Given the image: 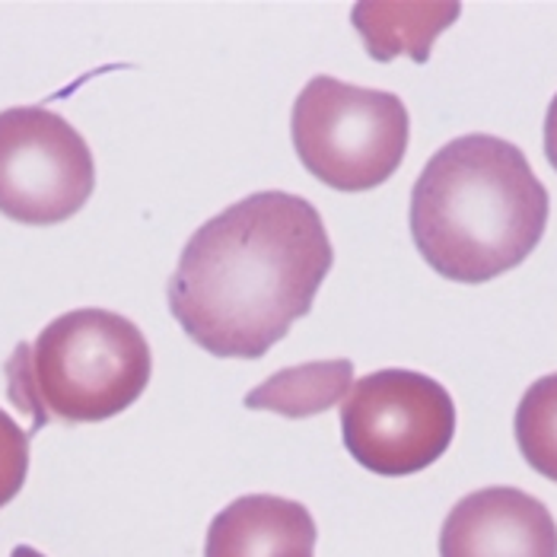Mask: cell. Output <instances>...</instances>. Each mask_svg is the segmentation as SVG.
Here are the masks:
<instances>
[{
    "instance_id": "9",
    "label": "cell",
    "mask_w": 557,
    "mask_h": 557,
    "mask_svg": "<svg viewBox=\"0 0 557 557\" xmlns=\"http://www.w3.org/2000/svg\"><path fill=\"white\" fill-rule=\"evenodd\" d=\"M462 13V3H354L350 20L373 61L408 54L428 64L430 48Z\"/></svg>"
},
{
    "instance_id": "1",
    "label": "cell",
    "mask_w": 557,
    "mask_h": 557,
    "mask_svg": "<svg viewBox=\"0 0 557 557\" xmlns=\"http://www.w3.org/2000/svg\"><path fill=\"white\" fill-rule=\"evenodd\" d=\"M332 264L315 205L290 191H256L185 243L170 277V312L208 354L258 360L312 312Z\"/></svg>"
},
{
    "instance_id": "5",
    "label": "cell",
    "mask_w": 557,
    "mask_h": 557,
    "mask_svg": "<svg viewBox=\"0 0 557 557\" xmlns=\"http://www.w3.org/2000/svg\"><path fill=\"white\" fill-rule=\"evenodd\" d=\"M453 395L414 370H376L342 401V436L357 466L383 478L430 469L453 443Z\"/></svg>"
},
{
    "instance_id": "10",
    "label": "cell",
    "mask_w": 557,
    "mask_h": 557,
    "mask_svg": "<svg viewBox=\"0 0 557 557\" xmlns=\"http://www.w3.org/2000/svg\"><path fill=\"white\" fill-rule=\"evenodd\" d=\"M350 383H354L350 360H312V363L287 367L268 376L261 386L246 395V408L274 411V414L300 421V418H312L342 405Z\"/></svg>"
},
{
    "instance_id": "8",
    "label": "cell",
    "mask_w": 557,
    "mask_h": 557,
    "mask_svg": "<svg viewBox=\"0 0 557 557\" xmlns=\"http://www.w3.org/2000/svg\"><path fill=\"white\" fill-rule=\"evenodd\" d=\"M315 519L287 497L246 494L214 516L205 557H315Z\"/></svg>"
},
{
    "instance_id": "13",
    "label": "cell",
    "mask_w": 557,
    "mask_h": 557,
    "mask_svg": "<svg viewBox=\"0 0 557 557\" xmlns=\"http://www.w3.org/2000/svg\"><path fill=\"white\" fill-rule=\"evenodd\" d=\"M545 157L557 172V96L548 106V115H545Z\"/></svg>"
},
{
    "instance_id": "3",
    "label": "cell",
    "mask_w": 557,
    "mask_h": 557,
    "mask_svg": "<svg viewBox=\"0 0 557 557\" xmlns=\"http://www.w3.org/2000/svg\"><path fill=\"white\" fill-rule=\"evenodd\" d=\"M7 392L33 418L96 424L131 408L153 373L144 332L109 309H74L51 319L33 344H16L7 360Z\"/></svg>"
},
{
    "instance_id": "2",
    "label": "cell",
    "mask_w": 557,
    "mask_h": 557,
    "mask_svg": "<svg viewBox=\"0 0 557 557\" xmlns=\"http://www.w3.org/2000/svg\"><path fill=\"white\" fill-rule=\"evenodd\" d=\"M548 188L525 153L494 134L440 147L411 188V236L430 268L484 284L519 268L548 226Z\"/></svg>"
},
{
    "instance_id": "4",
    "label": "cell",
    "mask_w": 557,
    "mask_h": 557,
    "mask_svg": "<svg viewBox=\"0 0 557 557\" xmlns=\"http://www.w3.org/2000/svg\"><path fill=\"white\" fill-rule=\"evenodd\" d=\"M290 134L309 175L335 191H370L401 166L411 119L395 92L319 74L294 102Z\"/></svg>"
},
{
    "instance_id": "14",
    "label": "cell",
    "mask_w": 557,
    "mask_h": 557,
    "mask_svg": "<svg viewBox=\"0 0 557 557\" xmlns=\"http://www.w3.org/2000/svg\"><path fill=\"white\" fill-rule=\"evenodd\" d=\"M10 557H45V555H39V552H36V548H29V545H16Z\"/></svg>"
},
{
    "instance_id": "11",
    "label": "cell",
    "mask_w": 557,
    "mask_h": 557,
    "mask_svg": "<svg viewBox=\"0 0 557 557\" xmlns=\"http://www.w3.org/2000/svg\"><path fill=\"white\" fill-rule=\"evenodd\" d=\"M513 430L525 462L557 484V373L525 388L516 408Z\"/></svg>"
},
{
    "instance_id": "6",
    "label": "cell",
    "mask_w": 557,
    "mask_h": 557,
    "mask_svg": "<svg viewBox=\"0 0 557 557\" xmlns=\"http://www.w3.org/2000/svg\"><path fill=\"white\" fill-rule=\"evenodd\" d=\"M96 163L84 134L45 106L0 112V214L54 226L84 211Z\"/></svg>"
},
{
    "instance_id": "7",
    "label": "cell",
    "mask_w": 557,
    "mask_h": 557,
    "mask_svg": "<svg viewBox=\"0 0 557 557\" xmlns=\"http://www.w3.org/2000/svg\"><path fill=\"white\" fill-rule=\"evenodd\" d=\"M440 557H557V522L519 487H484L449 510Z\"/></svg>"
},
{
    "instance_id": "12",
    "label": "cell",
    "mask_w": 557,
    "mask_h": 557,
    "mask_svg": "<svg viewBox=\"0 0 557 557\" xmlns=\"http://www.w3.org/2000/svg\"><path fill=\"white\" fill-rule=\"evenodd\" d=\"M29 474V433L0 408V510L23 491Z\"/></svg>"
}]
</instances>
